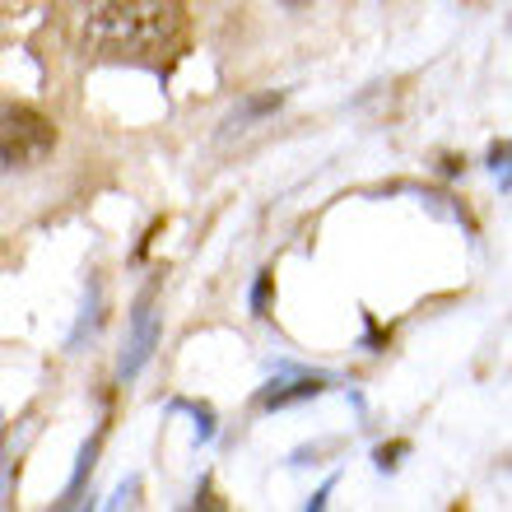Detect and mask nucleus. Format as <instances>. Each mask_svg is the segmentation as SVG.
<instances>
[{
    "mask_svg": "<svg viewBox=\"0 0 512 512\" xmlns=\"http://www.w3.org/2000/svg\"><path fill=\"white\" fill-rule=\"evenodd\" d=\"M56 149V126L33 108L0 112V173H28Z\"/></svg>",
    "mask_w": 512,
    "mask_h": 512,
    "instance_id": "nucleus-2",
    "label": "nucleus"
},
{
    "mask_svg": "<svg viewBox=\"0 0 512 512\" xmlns=\"http://www.w3.org/2000/svg\"><path fill=\"white\" fill-rule=\"evenodd\" d=\"M317 391H322V382H294L289 391H266V405H284L294 396H317Z\"/></svg>",
    "mask_w": 512,
    "mask_h": 512,
    "instance_id": "nucleus-3",
    "label": "nucleus"
},
{
    "mask_svg": "<svg viewBox=\"0 0 512 512\" xmlns=\"http://www.w3.org/2000/svg\"><path fill=\"white\" fill-rule=\"evenodd\" d=\"M182 38H187L182 0H94L84 24L89 56L117 66L163 70L182 52Z\"/></svg>",
    "mask_w": 512,
    "mask_h": 512,
    "instance_id": "nucleus-1",
    "label": "nucleus"
}]
</instances>
